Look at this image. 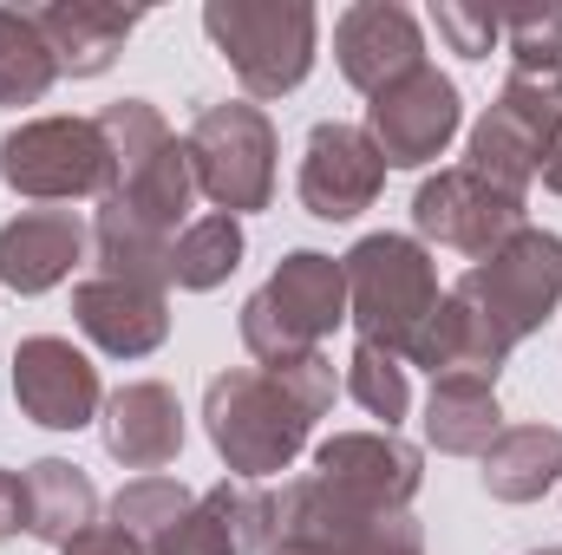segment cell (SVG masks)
<instances>
[{
    "instance_id": "cell-1",
    "label": "cell",
    "mask_w": 562,
    "mask_h": 555,
    "mask_svg": "<svg viewBox=\"0 0 562 555\" xmlns=\"http://www.w3.org/2000/svg\"><path fill=\"white\" fill-rule=\"evenodd\" d=\"M334 399L327 360H288L276 373H229L210 386V431L236 471H281L307 418Z\"/></svg>"
},
{
    "instance_id": "cell-2",
    "label": "cell",
    "mask_w": 562,
    "mask_h": 555,
    "mask_svg": "<svg viewBox=\"0 0 562 555\" xmlns=\"http://www.w3.org/2000/svg\"><path fill=\"white\" fill-rule=\"evenodd\" d=\"M203 26L249 92H288L314 66V7L301 0H210Z\"/></svg>"
},
{
    "instance_id": "cell-3",
    "label": "cell",
    "mask_w": 562,
    "mask_h": 555,
    "mask_svg": "<svg viewBox=\"0 0 562 555\" xmlns=\"http://www.w3.org/2000/svg\"><path fill=\"white\" fill-rule=\"evenodd\" d=\"M353 307H360V327H367V347H406L419 340L438 314V281H431V262L406 236H373L353 249Z\"/></svg>"
},
{
    "instance_id": "cell-4",
    "label": "cell",
    "mask_w": 562,
    "mask_h": 555,
    "mask_svg": "<svg viewBox=\"0 0 562 555\" xmlns=\"http://www.w3.org/2000/svg\"><path fill=\"white\" fill-rule=\"evenodd\" d=\"M340 294H347V275L327 262V256H288L281 275L249 301V347L269 353L276 366L288 360H307V347L340 320Z\"/></svg>"
},
{
    "instance_id": "cell-5",
    "label": "cell",
    "mask_w": 562,
    "mask_h": 555,
    "mask_svg": "<svg viewBox=\"0 0 562 555\" xmlns=\"http://www.w3.org/2000/svg\"><path fill=\"white\" fill-rule=\"evenodd\" d=\"M557 294H562V242L557 236H537V229H524L517 242H504L491 256V269H477V275L458 287V301L477 307L504 347L517 333H530L557 307Z\"/></svg>"
},
{
    "instance_id": "cell-6",
    "label": "cell",
    "mask_w": 562,
    "mask_h": 555,
    "mask_svg": "<svg viewBox=\"0 0 562 555\" xmlns=\"http://www.w3.org/2000/svg\"><path fill=\"white\" fill-rule=\"evenodd\" d=\"M0 170L26 196H86L112 177V138L99 118H40L0 144Z\"/></svg>"
},
{
    "instance_id": "cell-7",
    "label": "cell",
    "mask_w": 562,
    "mask_h": 555,
    "mask_svg": "<svg viewBox=\"0 0 562 555\" xmlns=\"http://www.w3.org/2000/svg\"><path fill=\"white\" fill-rule=\"evenodd\" d=\"M190 157L223 209H256L276 190V138L256 105H210L190 132Z\"/></svg>"
},
{
    "instance_id": "cell-8",
    "label": "cell",
    "mask_w": 562,
    "mask_h": 555,
    "mask_svg": "<svg viewBox=\"0 0 562 555\" xmlns=\"http://www.w3.org/2000/svg\"><path fill=\"white\" fill-rule=\"evenodd\" d=\"M458 132V92L451 79H438L431 66L393 79L380 99H373V150L386 163H425L438 157L445 138Z\"/></svg>"
},
{
    "instance_id": "cell-9",
    "label": "cell",
    "mask_w": 562,
    "mask_h": 555,
    "mask_svg": "<svg viewBox=\"0 0 562 555\" xmlns=\"http://www.w3.org/2000/svg\"><path fill=\"white\" fill-rule=\"evenodd\" d=\"M380 177H386V157L373 150L367 132H353V125H314L307 163H301V196H307L314 216H327V223L360 216L373 203Z\"/></svg>"
},
{
    "instance_id": "cell-10",
    "label": "cell",
    "mask_w": 562,
    "mask_h": 555,
    "mask_svg": "<svg viewBox=\"0 0 562 555\" xmlns=\"http://www.w3.org/2000/svg\"><path fill=\"white\" fill-rule=\"evenodd\" d=\"M334 53H340V72L360 86V92H386L393 79L419 72V20L406 7H386V0H367V7H347L340 26H334Z\"/></svg>"
},
{
    "instance_id": "cell-11",
    "label": "cell",
    "mask_w": 562,
    "mask_h": 555,
    "mask_svg": "<svg viewBox=\"0 0 562 555\" xmlns=\"http://www.w3.org/2000/svg\"><path fill=\"white\" fill-rule=\"evenodd\" d=\"M419 229L438 236V242H451V249H471V256L497 249L517 229V196L497 190L477 170H451V177H438V183L419 190Z\"/></svg>"
},
{
    "instance_id": "cell-12",
    "label": "cell",
    "mask_w": 562,
    "mask_h": 555,
    "mask_svg": "<svg viewBox=\"0 0 562 555\" xmlns=\"http://www.w3.org/2000/svg\"><path fill=\"white\" fill-rule=\"evenodd\" d=\"M13 393H20L26 412L40 424H53V431L86 424L92 406H99V380H92V366L66 340H26L20 360H13Z\"/></svg>"
},
{
    "instance_id": "cell-13",
    "label": "cell",
    "mask_w": 562,
    "mask_h": 555,
    "mask_svg": "<svg viewBox=\"0 0 562 555\" xmlns=\"http://www.w3.org/2000/svg\"><path fill=\"white\" fill-rule=\"evenodd\" d=\"M321 484L347 503H406L419 484V457L393 438H334L321 451Z\"/></svg>"
},
{
    "instance_id": "cell-14",
    "label": "cell",
    "mask_w": 562,
    "mask_h": 555,
    "mask_svg": "<svg viewBox=\"0 0 562 555\" xmlns=\"http://www.w3.org/2000/svg\"><path fill=\"white\" fill-rule=\"evenodd\" d=\"M33 26L46 33V46H53L59 72L92 79V72H105V66H112V53H119V46H125V33L138 26V13L72 0V7H40V13H33Z\"/></svg>"
},
{
    "instance_id": "cell-15",
    "label": "cell",
    "mask_w": 562,
    "mask_h": 555,
    "mask_svg": "<svg viewBox=\"0 0 562 555\" xmlns=\"http://www.w3.org/2000/svg\"><path fill=\"white\" fill-rule=\"evenodd\" d=\"M79 242L86 236H79V223L66 209H33L13 229H0V281L40 294V287H53V281L79 262Z\"/></svg>"
},
{
    "instance_id": "cell-16",
    "label": "cell",
    "mask_w": 562,
    "mask_h": 555,
    "mask_svg": "<svg viewBox=\"0 0 562 555\" xmlns=\"http://www.w3.org/2000/svg\"><path fill=\"white\" fill-rule=\"evenodd\" d=\"M79 320L112 353H150L164 340V301L144 281H125V275H105L92 287H79Z\"/></svg>"
},
{
    "instance_id": "cell-17",
    "label": "cell",
    "mask_w": 562,
    "mask_h": 555,
    "mask_svg": "<svg viewBox=\"0 0 562 555\" xmlns=\"http://www.w3.org/2000/svg\"><path fill=\"white\" fill-rule=\"evenodd\" d=\"M105 444H112V457H125V464H164V457L183 444L177 399H170L164 386H125V393L112 399Z\"/></svg>"
},
{
    "instance_id": "cell-18",
    "label": "cell",
    "mask_w": 562,
    "mask_h": 555,
    "mask_svg": "<svg viewBox=\"0 0 562 555\" xmlns=\"http://www.w3.org/2000/svg\"><path fill=\"white\" fill-rule=\"evenodd\" d=\"M557 471H562V431H543V424H524V431L497 438L491 457H484V484H491L497 497H510V503L550 490Z\"/></svg>"
},
{
    "instance_id": "cell-19",
    "label": "cell",
    "mask_w": 562,
    "mask_h": 555,
    "mask_svg": "<svg viewBox=\"0 0 562 555\" xmlns=\"http://www.w3.org/2000/svg\"><path fill=\"white\" fill-rule=\"evenodd\" d=\"M269 503L262 497H243V490H216L196 517H183L164 543H157V555H236L256 543V523L249 517H262Z\"/></svg>"
},
{
    "instance_id": "cell-20",
    "label": "cell",
    "mask_w": 562,
    "mask_h": 555,
    "mask_svg": "<svg viewBox=\"0 0 562 555\" xmlns=\"http://www.w3.org/2000/svg\"><path fill=\"white\" fill-rule=\"evenodd\" d=\"M92 484L72 471V464H59V457H46V464H33V484H26V523L46 536V543H72V536H86V523H92Z\"/></svg>"
},
{
    "instance_id": "cell-21",
    "label": "cell",
    "mask_w": 562,
    "mask_h": 555,
    "mask_svg": "<svg viewBox=\"0 0 562 555\" xmlns=\"http://www.w3.org/2000/svg\"><path fill=\"white\" fill-rule=\"evenodd\" d=\"M491 431H497L491 380L445 373L438 393H431V444H445V451H477V444H491Z\"/></svg>"
},
{
    "instance_id": "cell-22",
    "label": "cell",
    "mask_w": 562,
    "mask_h": 555,
    "mask_svg": "<svg viewBox=\"0 0 562 555\" xmlns=\"http://www.w3.org/2000/svg\"><path fill=\"white\" fill-rule=\"evenodd\" d=\"M59 59L46 46V33L33 26V13L0 7V105H33L53 86Z\"/></svg>"
},
{
    "instance_id": "cell-23",
    "label": "cell",
    "mask_w": 562,
    "mask_h": 555,
    "mask_svg": "<svg viewBox=\"0 0 562 555\" xmlns=\"http://www.w3.org/2000/svg\"><path fill=\"white\" fill-rule=\"evenodd\" d=\"M491 112H504L510 125H524L537 144L557 150V138H562V59H517L510 86H504V99Z\"/></svg>"
},
{
    "instance_id": "cell-24",
    "label": "cell",
    "mask_w": 562,
    "mask_h": 555,
    "mask_svg": "<svg viewBox=\"0 0 562 555\" xmlns=\"http://www.w3.org/2000/svg\"><path fill=\"white\" fill-rule=\"evenodd\" d=\"M236 256H243L236 223H229V216H210V223H196V229L177 242L170 269H177V281H183V287H216V281L236 269Z\"/></svg>"
},
{
    "instance_id": "cell-25",
    "label": "cell",
    "mask_w": 562,
    "mask_h": 555,
    "mask_svg": "<svg viewBox=\"0 0 562 555\" xmlns=\"http://www.w3.org/2000/svg\"><path fill=\"white\" fill-rule=\"evenodd\" d=\"M138 530V536H150V543H164L177 523H183V490L170 484V477H144V484H132L125 497H119V530Z\"/></svg>"
},
{
    "instance_id": "cell-26",
    "label": "cell",
    "mask_w": 562,
    "mask_h": 555,
    "mask_svg": "<svg viewBox=\"0 0 562 555\" xmlns=\"http://www.w3.org/2000/svg\"><path fill=\"white\" fill-rule=\"evenodd\" d=\"M353 399L373 418H386V424L406 412V380L393 373V360H386L380 347H360V353H353Z\"/></svg>"
},
{
    "instance_id": "cell-27",
    "label": "cell",
    "mask_w": 562,
    "mask_h": 555,
    "mask_svg": "<svg viewBox=\"0 0 562 555\" xmlns=\"http://www.w3.org/2000/svg\"><path fill=\"white\" fill-rule=\"evenodd\" d=\"M504 33H510V53L517 59H562V7H510L497 13Z\"/></svg>"
},
{
    "instance_id": "cell-28",
    "label": "cell",
    "mask_w": 562,
    "mask_h": 555,
    "mask_svg": "<svg viewBox=\"0 0 562 555\" xmlns=\"http://www.w3.org/2000/svg\"><path fill=\"white\" fill-rule=\"evenodd\" d=\"M431 20H438V33L451 39V53H464V59H484V53H491V39L504 33L497 7H458V0H445Z\"/></svg>"
},
{
    "instance_id": "cell-29",
    "label": "cell",
    "mask_w": 562,
    "mask_h": 555,
    "mask_svg": "<svg viewBox=\"0 0 562 555\" xmlns=\"http://www.w3.org/2000/svg\"><path fill=\"white\" fill-rule=\"evenodd\" d=\"M66 555H138V543L125 530H86V536L66 543Z\"/></svg>"
},
{
    "instance_id": "cell-30",
    "label": "cell",
    "mask_w": 562,
    "mask_h": 555,
    "mask_svg": "<svg viewBox=\"0 0 562 555\" xmlns=\"http://www.w3.org/2000/svg\"><path fill=\"white\" fill-rule=\"evenodd\" d=\"M20 517H26V484L0 471V536H13V530H20Z\"/></svg>"
},
{
    "instance_id": "cell-31",
    "label": "cell",
    "mask_w": 562,
    "mask_h": 555,
    "mask_svg": "<svg viewBox=\"0 0 562 555\" xmlns=\"http://www.w3.org/2000/svg\"><path fill=\"white\" fill-rule=\"evenodd\" d=\"M550 183H557V190H562V150H557V157H550Z\"/></svg>"
},
{
    "instance_id": "cell-32",
    "label": "cell",
    "mask_w": 562,
    "mask_h": 555,
    "mask_svg": "<svg viewBox=\"0 0 562 555\" xmlns=\"http://www.w3.org/2000/svg\"><path fill=\"white\" fill-rule=\"evenodd\" d=\"M543 555H562V550H543Z\"/></svg>"
}]
</instances>
